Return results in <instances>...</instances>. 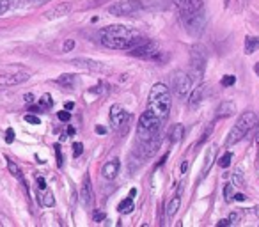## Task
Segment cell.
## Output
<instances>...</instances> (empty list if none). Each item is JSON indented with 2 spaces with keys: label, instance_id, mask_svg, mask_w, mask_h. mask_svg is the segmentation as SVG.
<instances>
[{
  "label": "cell",
  "instance_id": "cell-43",
  "mask_svg": "<svg viewBox=\"0 0 259 227\" xmlns=\"http://www.w3.org/2000/svg\"><path fill=\"white\" fill-rule=\"evenodd\" d=\"M23 100H25V103H32V101H34V96H32V94H25V96H23Z\"/></svg>",
  "mask_w": 259,
  "mask_h": 227
},
{
  "label": "cell",
  "instance_id": "cell-49",
  "mask_svg": "<svg viewBox=\"0 0 259 227\" xmlns=\"http://www.w3.org/2000/svg\"><path fill=\"white\" fill-rule=\"evenodd\" d=\"M254 69H255V73H257V75H259V62H257V64H255V66H254Z\"/></svg>",
  "mask_w": 259,
  "mask_h": 227
},
{
  "label": "cell",
  "instance_id": "cell-37",
  "mask_svg": "<svg viewBox=\"0 0 259 227\" xmlns=\"http://www.w3.org/2000/svg\"><path fill=\"white\" fill-rule=\"evenodd\" d=\"M13 141H15V130L9 128V130L6 131V142H8V144H13Z\"/></svg>",
  "mask_w": 259,
  "mask_h": 227
},
{
  "label": "cell",
  "instance_id": "cell-47",
  "mask_svg": "<svg viewBox=\"0 0 259 227\" xmlns=\"http://www.w3.org/2000/svg\"><path fill=\"white\" fill-rule=\"evenodd\" d=\"M187 169H188V162H183V163H181V172H187Z\"/></svg>",
  "mask_w": 259,
  "mask_h": 227
},
{
  "label": "cell",
  "instance_id": "cell-19",
  "mask_svg": "<svg viewBox=\"0 0 259 227\" xmlns=\"http://www.w3.org/2000/svg\"><path fill=\"white\" fill-rule=\"evenodd\" d=\"M180 206H181V199H180V194H176L172 199H169V202H167V208H165L167 218H172V216L178 213V209H180Z\"/></svg>",
  "mask_w": 259,
  "mask_h": 227
},
{
  "label": "cell",
  "instance_id": "cell-10",
  "mask_svg": "<svg viewBox=\"0 0 259 227\" xmlns=\"http://www.w3.org/2000/svg\"><path fill=\"white\" fill-rule=\"evenodd\" d=\"M71 66L82 69V71H89V73H107L108 68L101 62L91 61V59H73Z\"/></svg>",
  "mask_w": 259,
  "mask_h": 227
},
{
  "label": "cell",
  "instance_id": "cell-11",
  "mask_svg": "<svg viewBox=\"0 0 259 227\" xmlns=\"http://www.w3.org/2000/svg\"><path fill=\"white\" fill-rule=\"evenodd\" d=\"M128 112L121 107V105H112L110 107V124L112 130H119L122 124L128 121Z\"/></svg>",
  "mask_w": 259,
  "mask_h": 227
},
{
  "label": "cell",
  "instance_id": "cell-7",
  "mask_svg": "<svg viewBox=\"0 0 259 227\" xmlns=\"http://www.w3.org/2000/svg\"><path fill=\"white\" fill-rule=\"evenodd\" d=\"M128 54L137 59H155V55L158 54V43L149 39H142L137 47L128 50Z\"/></svg>",
  "mask_w": 259,
  "mask_h": 227
},
{
  "label": "cell",
  "instance_id": "cell-3",
  "mask_svg": "<svg viewBox=\"0 0 259 227\" xmlns=\"http://www.w3.org/2000/svg\"><path fill=\"white\" fill-rule=\"evenodd\" d=\"M257 123H259V119H257V114H255V112H252V110L243 112V114L238 117V121L233 126V130H231L229 135H227L226 144L233 146V144H236V142H240L241 139H243Z\"/></svg>",
  "mask_w": 259,
  "mask_h": 227
},
{
  "label": "cell",
  "instance_id": "cell-8",
  "mask_svg": "<svg viewBox=\"0 0 259 227\" xmlns=\"http://www.w3.org/2000/svg\"><path fill=\"white\" fill-rule=\"evenodd\" d=\"M204 66H206V54L201 50V47H194L190 54V69H192L190 75H192V78H194V82L202 76Z\"/></svg>",
  "mask_w": 259,
  "mask_h": 227
},
{
  "label": "cell",
  "instance_id": "cell-14",
  "mask_svg": "<svg viewBox=\"0 0 259 227\" xmlns=\"http://www.w3.org/2000/svg\"><path fill=\"white\" fill-rule=\"evenodd\" d=\"M80 199H82L83 206L89 208L94 201V195H93V185H91V176L85 174L83 176V183H82V190H80Z\"/></svg>",
  "mask_w": 259,
  "mask_h": 227
},
{
  "label": "cell",
  "instance_id": "cell-6",
  "mask_svg": "<svg viewBox=\"0 0 259 227\" xmlns=\"http://www.w3.org/2000/svg\"><path fill=\"white\" fill-rule=\"evenodd\" d=\"M181 22L187 27V30L192 34V36H197V34L202 32L206 25V15L204 9H199L195 13H188V15H181Z\"/></svg>",
  "mask_w": 259,
  "mask_h": 227
},
{
  "label": "cell",
  "instance_id": "cell-5",
  "mask_svg": "<svg viewBox=\"0 0 259 227\" xmlns=\"http://www.w3.org/2000/svg\"><path fill=\"white\" fill-rule=\"evenodd\" d=\"M170 83H172V89L176 93L178 98H185L192 93V85H194V78H192L190 73L178 71L170 76Z\"/></svg>",
  "mask_w": 259,
  "mask_h": 227
},
{
  "label": "cell",
  "instance_id": "cell-17",
  "mask_svg": "<svg viewBox=\"0 0 259 227\" xmlns=\"http://www.w3.org/2000/svg\"><path fill=\"white\" fill-rule=\"evenodd\" d=\"M234 110H236V107L233 101H222L217 108V117H229L234 114Z\"/></svg>",
  "mask_w": 259,
  "mask_h": 227
},
{
  "label": "cell",
  "instance_id": "cell-13",
  "mask_svg": "<svg viewBox=\"0 0 259 227\" xmlns=\"http://www.w3.org/2000/svg\"><path fill=\"white\" fill-rule=\"evenodd\" d=\"M172 2L180 9L181 15H188V13H195L202 9V0H172Z\"/></svg>",
  "mask_w": 259,
  "mask_h": 227
},
{
  "label": "cell",
  "instance_id": "cell-22",
  "mask_svg": "<svg viewBox=\"0 0 259 227\" xmlns=\"http://www.w3.org/2000/svg\"><path fill=\"white\" fill-rule=\"evenodd\" d=\"M213 158H215V148H209V151L206 153V162H204V167H202V172H201V177H206L209 172V167L213 163Z\"/></svg>",
  "mask_w": 259,
  "mask_h": 227
},
{
  "label": "cell",
  "instance_id": "cell-2",
  "mask_svg": "<svg viewBox=\"0 0 259 227\" xmlns=\"http://www.w3.org/2000/svg\"><path fill=\"white\" fill-rule=\"evenodd\" d=\"M170 105H172V100H170L169 87L162 82L155 83V85L151 87V90H149L148 108H146V110L153 112L156 117H160L162 121H165L167 117H169Z\"/></svg>",
  "mask_w": 259,
  "mask_h": 227
},
{
  "label": "cell",
  "instance_id": "cell-31",
  "mask_svg": "<svg viewBox=\"0 0 259 227\" xmlns=\"http://www.w3.org/2000/svg\"><path fill=\"white\" fill-rule=\"evenodd\" d=\"M234 82H236V76H234V75H226L220 83H222L224 87H231V85H234Z\"/></svg>",
  "mask_w": 259,
  "mask_h": 227
},
{
  "label": "cell",
  "instance_id": "cell-26",
  "mask_svg": "<svg viewBox=\"0 0 259 227\" xmlns=\"http://www.w3.org/2000/svg\"><path fill=\"white\" fill-rule=\"evenodd\" d=\"M76 82V76L75 75H69V73H66V75L59 76L57 78V83L59 85H66V87H73V83Z\"/></svg>",
  "mask_w": 259,
  "mask_h": 227
},
{
  "label": "cell",
  "instance_id": "cell-41",
  "mask_svg": "<svg viewBox=\"0 0 259 227\" xmlns=\"http://www.w3.org/2000/svg\"><path fill=\"white\" fill-rule=\"evenodd\" d=\"M37 188H39V190H45V188H47V181H45V177H37Z\"/></svg>",
  "mask_w": 259,
  "mask_h": 227
},
{
  "label": "cell",
  "instance_id": "cell-9",
  "mask_svg": "<svg viewBox=\"0 0 259 227\" xmlns=\"http://www.w3.org/2000/svg\"><path fill=\"white\" fill-rule=\"evenodd\" d=\"M141 9V0H119L108 8V13L115 16H126Z\"/></svg>",
  "mask_w": 259,
  "mask_h": 227
},
{
  "label": "cell",
  "instance_id": "cell-39",
  "mask_svg": "<svg viewBox=\"0 0 259 227\" xmlns=\"http://www.w3.org/2000/svg\"><path fill=\"white\" fill-rule=\"evenodd\" d=\"M73 48H75V41H73V39L64 41V47H62V50H64V52H69V50H73Z\"/></svg>",
  "mask_w": 259,
  "mask_h": 227
},
{
  "label": "cell",
  "instance_id": "cell-21",
  "mask_svg": "<svg viewBox=\"0 0 259 227\" xmlns=\"http://www.w3.org/2000/svg\"><path fill=\"white\" fill-rule=\"evenodd\" d=\"M202 94H204V85L202 83H199L197 87H195L194 90H192V94H190V107L194 108V107H197L199 103H201V100H202Z\"/></svg>",
  "mask_w": 259,
  "mask_h": 227
},
{
  "label": "cell",
  "instance_id": "cell-45",
  "mask_svg": "<svg viewBox=\"0 0 259 227\" xmlns=\"http://www.w3.org/2000/svg\"><path fill=\"white\" fill-rule=\"evenodd\" d=\"M96 133L105 135V133H107V130H105V126H96Z\"/></svg>",
  "mask_w": 259,
  "mask_h": 227
},
{
  "label": "cell",
  "instance_id": "cell-35",
  "mask_svg": "<svg viewBox=\"0 0 259 227\" xmlns=\"http://www.w3.org/2000/svg\"><path fill=\"white\" fill-rule=\"evenodd\" d=\"M57 117H59V119H61V121H64V123H66V121L71 119V114H69L68 110H61V112H59V114H57Z\"/></svg>",
  "mask_w": 259,
  "mask_h": 227
},
{
  "label": "cell",
  "instance_id": "cell-30",
  "mask_svg": "<svg viewBox=\"0 0 259 227\" xmlns=\"http://www.w3.org/2000/svg\"><path fill=\"white\" fill-rule=\"evenodd\" d=\"M231 160H233V153H226V155L219 160V165L222 167V169H227V167L231 165Z\"/></svg>",
  "mask_w": 259,
  "mask_h": 227
},
{
  "label": "cell",
  "instance_id": "cell-15",
  "mask_svg": "<svg viewBox=\"0 0 259 227\" xmlns=\"http://www.w3.org/2000/svg\"><path fill=\"white\" fill-rule=\"evenodd\" d=\"M69 13H71V4H68V2H62V4H57L54 9H50V11L47 13V18L48 20L64 18V16L69 15Z\"/></svg>",
  "mask_w": 259,
  "mask_h": 227
},
{
  "label": "cell",
  "instance_id": "cell-32",
  "mask_svg": "<svg viewBox=\"0 0 259 227\" xmlns=\"http://www.w3.org/2000/svg\"><path fill=\"white\" fill-rule=\"evenodd\" d=\"M23 119H25L27 123H30V124H39V123H41V119H39V117L32 116V114H27V116L23 117Z\"/></svg>",
  "mask_w": 259,
  "mask_h": 227
},
{
  "label": "cell",
  "instance_id": "cell-23",
  "mask_svg": "<svg viewBox=\"0 0 259 227\" xmlns=\"http://www.w3.org/2000/svg\"><path fill=\"white\" fill-rule=\"evenodd\" d=\"M117 211L119 213H132L134 211V195H130V197H126L122 202H119Z\"/></svg>",
  "mask_w": 259,
  "mask_h": 227
},
{
  "label": "cell",
  "instance_id": "cell-20",
  "mask_svg": "<svg viewBox=\"0 0 259 227\" xmlns=\"http://www.w3.org/2000/svg\"><path fill=\"white\" fill-rule=\"evenodd\" d=\"M37 202H39L41 206H47V208H52V206L55 204V199L54 195H52L50 190H39V194H37Z\"/></svg>",
  "mask_w": 259,
  "mask_h": 227
},
{
  "label": "cell",
  "instance_id": "cell-36",
  "mask_svg": "<svg viewBox=\"0 0 259 227\" xmlns=\"http://www.w3.org/2000/svg\"><path fill=\"white\" fill-rule=\"evenodd\" d=\"M82 151H83V146L80 144V142H75V144H73V155L80 156V155H82Z\"/></svg>",
  "mask_w": 259,
  "mask_h": 227
},
{
  "label": "cell",
  "instance_id": "cell-38",
  "mask_svg": "<svg viewBox=\"0 0 259 227\" xmlns=\"http://www.w3.org/2000/svg\"><path fill=\"white\" fill-rule=\"evenodd\" d=\"M55 153H57V165L62 167V151H61V144L55 146Z\"/></svg>",
  "mask_w": 259,
  "mask_h": 227
},
{
  "label": "cell",
  "instance_id": "cell-4",
  "mask_svg": "<svg viewBox=\"0 0 259 227\" xmlns=\"http://www.w3.org/2000/svg\"><path fill=\"white\" fill-rule=\"evenodd\" d=\"M162 123L163 121L160 117H156L153 112L146 110L142 114L141 119H139V139H141L142 144H149V142L155 141Z\"/></svg>",
  "mask_w": 259,
  "mask_h": 227
},
{
  "label": "cell",
  "instance_id": "cell-25",
  "mask_svg": "<svg viewBox=\"0 0 259 227\" xmlns=\"http://www.w3.org/2000/svg\"><path fill=\"white\" fill-rule=\"evenodd\" d=\"M183 133H185V130H183V124H176V126H172V130H170V141L176 144V142H180L181 139H183Z\"/></svg>",
  "mask_w": 259,
  "mask_h": 227
},
{
  "label": "cell",
  "instance_id": "cell-46",
  "mask_svg": "<svg viewBox=\"0 0 259 227\" xmlns=\"http://www.w3.org/2000/svg\"><path fill=\"white\" fill-rule=\"evenodd\" d=\"M64 107H66V110H73V107H75V103H73V101H68V103H66Z\"/></svg>",
  "mask_w": 259,
  "mask_h": 227
},
{
  "label": "cell",
  "instance_id": "cell-34",
  "mask_svg": "<svg viewBox=\"0 0 259 227\" xmlns=\"http://www.w3.org/2000/svg\"><path fill=\"white\" fill-rule=\"evenodd\" d=\"M105 216H107V215H105L103 211H100V209H96V211L93 213V220H94V222H101V220H105Z\"/></svg>",
  "mask_w": 259,
  "mask_h": 227
},
{
  "label": "cell",
  "instance_id": "cell-24",
  "mask_svg": "<svg viewBox=\"0 0 259 227\" xmlns=\"http://www.w3.org/2000/svg\"><path fill=\"white\" fill-rule=\"evenodd\" d=\"M259 50V37H247L245 39V54H254Z\"/></svg>",
  "mask_w": 259,
  "mask_h": 227
},
{
  "label": "cell",
  "instance_id": "cell-28",
  "mask_svg": "<svg viewBox=\"0 0 259 227\" xmlns=\"http://www.w3.org/2000/svg\"><path fill=\"white\" fill-rule=\"evenodd\" d=\"M52 105H54V101H52L50 94H43V96L39 98V108H41V112L48 110V108H52Z\"/></svg>",
  "mask_w": 259,
  "mask_h": 227
},
{
  "label": "cell",
  "instance_id": "cell-27",
  "mask_svg": "<svg viewBox=\"0 0 259 227\" xmlns=\"http://www.w3.org/2000/svg\"><path fill=\"white\" fill-rule=\"evenodd\" d=\"M245 181V176H243V170H241V167H236L233 172V185L234 187H241Z\"/></svg>",
  "mask_w": 259,
  "mask_h": 227
},
{
  "label": "cell",
  "instance_id": "cell-44",
  "mask_svg": "<svg viewBox=\"0 0 259 227\" xmlns=\"http://www.w3.org/2000/svg\"><path fill=\"white\" fill-rule=\"evenodd\" d=\"M224 225H231L229 218H224V220H220V222H219V227H224Z\"/></svg>",
  "mask_w": 259,
  "mask_h": 227
},
{
  "label": "cell",
  "instance_id": "cell-18",
  "mask_svg": "<svg viewBox=\"0 0 259 227\" xmlns=\"http://www.w3.org/2000/svg\"><path fill=\"white\" fill-rule=\"evenodd\" d=\"M8 169H9V172L13 174V176L16 177V179L20 181V183L23 185V187L27 188V190H29V185H27V181H25V177H23V172H22V169H20L18 165H16L15 162H13L11 158H8Z\"/></svg>",
  "mask_w": 259,
  "mask_h": 227
},
{
  "label": "cell",
  "instance_id": "cell-29",
  "mask_svg": "<svg viewBox=\"0 0 259 227\" xmlns=\"http://www.w3.org/2000/svg\"><path fill=\"white\" fill-rule=\"evenodd\" d=\"M233 187H234L233 183L224 187V199H226L227 202H231V201H233V197H234V188Z\"/></svg>",
  "mask_w": 259,
  "mask_h": 227
},
{
  "label": "cell",
  "instance_id": "cell-12",
  "mask_svg": "<svg viewBox=\"0 0 259 227\" xmlns=\"http://www.w3.org/2000/svg\"><path fill=\"white\" fill-rule=\"evenodd\" d=\"M29 78H30V75L27 71L8 73V75L0 76V85H20V83L27 82Z\"/></svg>",
  "mask_w": 259,
  "mask_h": 227
},
{
  "label": "cell",
  "instance_id": "cell-42",
  "mask_svg": "<svg viewBox=\"0 0 259 227\" xmlns=\"http://www.w3.org/2000/svg\"><path fill=\"white\" fill-rule=\"evenodd\" d=\"M233 201H238V202H243V201H245V195H243V194H234Z\"/></svg>",
  "mask_w": 259,
  "mask_h": 227
},
{
  "label": "cell",
  "instance_id": "cell-48",
  "mask_svg": "<svg viewBox=\"0 0 259 227\" xmlns=\"http://www.w3.org/2000/svg\"><path fill=\"white\" fill-rule=\"evenodd\" d=\"M68 135H75V130H73V128H71V126H69V128H68Z\"/></svg>",
  "mask_w": 259,
  "mask_h": 227
},
{
  "label": "cell",
  "instance_id": "cell-33",
  "mask_svg": "<svg viewBox=\"0 0 259 227\" xmlns=\"http://www.w3.org/2000/svg\"><path fill=\"white\" fill-rule=\"evenodd\" d=\"M9 6H11V2H9V0H0V16H2L6 11H8Z\"/></svg>",
  "mask_w": 259,
  "mask_h": 227
},
{
  "label": "cell",
  "instance_id": "cell-16",
  "mask_svg": "<svg viewBox=\"0 0 259 227\" xmlns=\"http://www.w3.org/2000/svg\"><path fill=\"white\" fill-rule=\"evenodd\" d=\"M117 172H119V160H112V162L105 163L103 169H101L103 177H105V179H108V181L114 179V177L117 176Z\"/></svg>",
  "mask_w": 259,
  "mask_h": 227
},
{
  "label": "cell",
  "instance_id": "cell-1",
  "mask_svg": "<svg viewBox=\"0 0 259 227\" xmlns=\"http://www.w3.org/2000/svg\"><path fill=\"white\" fill-rule=\"evenodd\" d=\"M100 41L112 50H132L142 41L141 32L126 25H108L100 30Z\"/></svg>",
  "mask_w": 259,
  "mask_h": 227
},
{
  "label": "cell",
  "instance_id": "cell-40",
  "mask_svg": "<svg viewBox=\"0 0 259 227\" xmlns=\"http://www.w3.org/2000/svg\"><path fill=\"white\" fill-rule=\"evenodd\" d=\"M227 218H229V222H231V223H236L238 220H240V215H238L236 211H233V213H231L229 216H227Z\"/></svg>",
  "mask_w": 259,
  "mask_h": 227
}]
</instances>
